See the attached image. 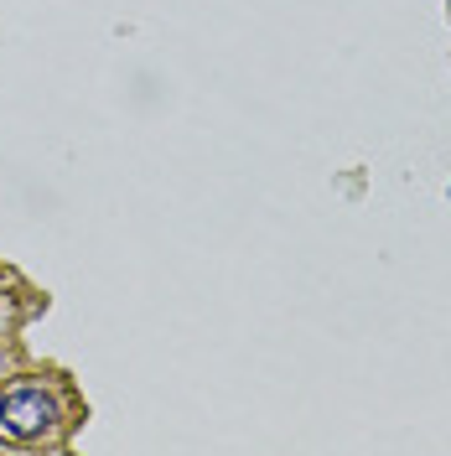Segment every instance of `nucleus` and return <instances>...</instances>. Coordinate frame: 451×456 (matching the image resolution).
<instances>
[{
    "instance_id": "nucleus-1",
    "label": "nucleus",
    "mask_w": 451,
    "mask_h": 456,
    "mask_svg": "<svg viewBox=\"0 0 451 456\" xmlns=\"http://www.w3.org/2000/svg\"><path fill=\"white\" fill-rule=\"evenodd\" d=\"M57 426V399L47 389H11V395H0V436H11V441H31V436H42V430Z\"/></svg>"
}]
</instances>
